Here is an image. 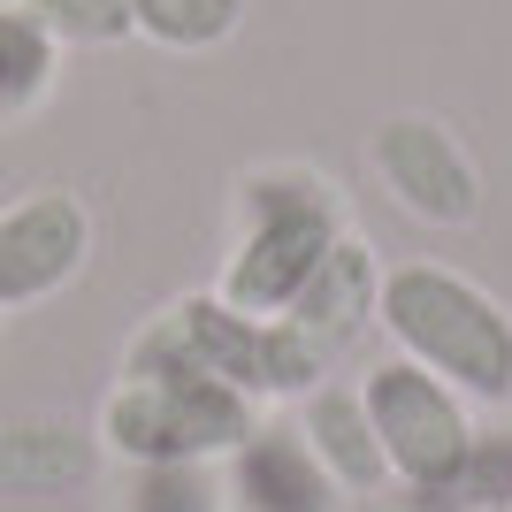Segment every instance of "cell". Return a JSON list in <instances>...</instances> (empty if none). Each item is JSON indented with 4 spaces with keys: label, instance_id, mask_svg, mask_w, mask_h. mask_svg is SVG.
I'll return each instance as SVG.
<instances>
[{
    "label": "cell",
    "instance_id": "12",
    "mask_svg": "<svg viewBox=\"0 0 512 512\" xmlns=\"http://www.w3.org/2000/svg\"><path fill=\"white\" fill-rule=\"evenodd\" d=\"M54 77H62V46H54V31H46L23 0H16V8H0V130L23 123L31 107H46Z\"/></svg>",
    "mask_w": 512,
    "mask_h": 512
},
{
    "label": "cell",
    "instance_id": "7",
    "mask_svg": "<svg viewBox=\"0 0 512 512\" xmlns=\"http://www.w3.org/2000/svg\"><path fill=\"white\" fill-rule=\"evenodd\" d=\"M92 260V207L62 184L23 192L16 207H0V314L46 306L54 291L85 276Z\"/></svg>",
    "mask_w": 512,
    "mask_h": 512
},
{
    "label": "cell",
    "instance_id": "10",
    "mask_svg": "<svg viewBox=\"0 0 512 512\" xmlns=\"http://www.w3.org/2000/svg\"><path fill=\"white\" fill-rule=\"evenodd\" d=\"M299 436L314 444V459L344 482V497H375L390 482V459L375 444V421L360 406V383H337V375H321L314 390L299 398Z\"/></svg>",
    "mask_w": 512,
    "mask_h": 512
},
{
    "label": "cell",
    "instance_id": "11",
    "mask_svg": "<svg viewBox=\"0 0 512 512\" xmlns=\"http://www.w3.org/2000/svg\"><path fill=\"white\" fill-rule=\"evenodd\" d=\"M100 474V436L69 421H0V497H69Z\"/></svg>",
    "mask_w": 512,
    "mask_h": 512
},
{
    "label": "cell",
    "instance_id": "3",
    "mask_svg": "<svg viewBox=\"0 0 512 512\" xmlns=\"http://www.w3.org/2000/svg\"><path fill=\"white\" fill-rule=\"evenodd\" d=\"M344 230H352L344 192L314 161H260L237 176V245L214 291L245 314H283Z\"/></svg>",
    "mask_w": 512,
    "mask_h": 512
},
{
    "label": "cell",
    "instance_id": "14",
    "mask_svg": "<svg viewBox=\"0 0 512 512\" xmlns=\"http://www.w3.org/2000/svg\"><path fill=\"white\" fill-rule=\"evenodd\" d=\"M123 8H130V31L161 54H214L245 23V0H123Z\"/></svg>",
    "mask_w": 512,
    "mask_h": 512
},
{
    "label": "cell",
    "instance_id": "1",
    "mask_svg": "<svg viewBox=\"0 0 512 512\" xmlns=\"http://www.w3.org/2000/svg\"><path fill=\"white\" fill-rule=\"evenodd\" d=\"M169 367L214 375V383L245 390L253 406H276V398H306L329 375V352L306 337L299 321L245 314L222 291H192L169 314H153L123 352V375H169Z\"/></svg>",
    "mask_w": 512,
    "mask_h": 512
},
{
    "label": "cell",
    "instance_id": "9",
    "mask_svg": "<svg viewBox=\"0 0 512 512\" xmlns=\"http://www.w3.org/2000/svg\"><path fill=\"white\" fill-rule=\"evenodd\" d=\"M375 299H383V260H375V245H367L360 230H344L337 245H329V260L306 276V291L283 306V321H299L306 337L337 360L344 344L375 321Z\"/></svg>",
    "mask_w": 512,
    "mask_h": 512
},
{
    "label": "cell",
    "instance_id": "2",
    "mask_svg": "<svg viewBox=\"0 0 512 512\" xmlns=\"http://www.w3.org/2000/svg\"><path fill=\"white\" fill-rule=\"evenodd\" d=\"M375 321L398 344V360L444 375L467 406H512V314L474 276L444 260H398L383 268Z\"/></svg>",
    "mask_w": 512,
    "mask_h": 512
},
{
    "label": "cell",
    "instance_id": "16",
    "mask_svg": "<svg viewBox=\"0 0 512 512\" xmlns=\"http://www.w3.org/2000/svg\"><path fill=\"white\" fill-rule=\"evenodd\" d=\"M23 8L54 31V46H123V39H138L123 0H23Z\"/></svg>",
    "mask_w": 512,
    "mask_h": 512
},
{
    "label": "cell",
    "instance_id": "15",
    "mask_svg": "<svg viewBox=\"0 0 512 512\" xmlns=\"http://www.w3.org/2000/svg\"><path fill=\"white\" fill-rule=\"evenodd\" d=\"M115 512H222L214 459H169V467H130Z\"/></svg>",
    "mask_w": 512,
    "mask_h": 512
},
{
    "label": "cell",
    "instance_id": "17",
    "mask_svg": "<svg viewBox=\"0 0 512 512\" xmlns=\"http://www.w3.org/2000/svg\"><path fill=\"white\" fill-rule=\"evenodd\" d=\"M0 8H16V0H0Z\"/></svg>",
    "mask_w": 512,
    "mask_h": 512
},
{
    "label": "cell",
    "instance_id": "5",
    "mask_svg": "<svg viewBox=\"0 0 512 512\" xmlns=\"http://www.w3.org/2000/svg\"><path fill=\"white\" fill-rule=\"evenodd\" d=\"M360 406L375 421V444L390 459V482L428 490L459 467V451L474 444V406L444 375H428L413 360H375L360 375Z\"/></svg>",
    "mask_w": 512,
    "mask_h": 512
},
{
    "label": "cell",
    "instance_id": "13",
    "mask_svg": "<svg viewBox=\"0 0 512 512\" xmlns=\"http://www.w3.org/2000/svg\"><path fill=\"white\" fill-rule=\"evenodd\" d=\"M421 512H512V428H474L459 467L444 482L413 490Z\"/></svg>",
    "mask_w": 512,
    "mask_h": 512
},
{
    "label": "cell",
    "instance_id": "4",
    "mask_svg": "<svg viewBox=\"0 0 512 512\" xmlns=\"http://www.w3.org/2000/svg\"><path fill=\"white\" fill-rule=\"evenodd\" d=\"M260 428V406L214 375H123L100 406V451L123 467H169V459H222Z\"/></svg>",
    "mask_w": 512,
    "mask_h": 512
},
{
    "label": "cell",
    "instance_id": "8",
    "mask_svg": "<svg viewBox=\"0 0 512 512\" xmlns=\"http://www.w3.org/2000/svg\"><path fill=\"white\" fill-rule=\"evenodd\" d=\"M222 512H344V482L314 459L299 421H260L237 451H222Z\"/></svg>",
    "mask_w": 512,
    "mask_h": 512
},
{
    "label": "cell",
    "instance_id": "6",
    "mask_svg": "<svg viewBox=\"0 0 512 512\" xmlns=\"http://www.w3.org/2000/svg\"><path fill=\"white\" fill-rule=\"evenodd\" d=\"M367 169L383 176V192L413 222H428V230H467L482 214V169L451 138V123H436V115H390V123H375Z\"/></svg>",
    "mask_w": 512,
    "mask_h": 512
}]
</instances>
